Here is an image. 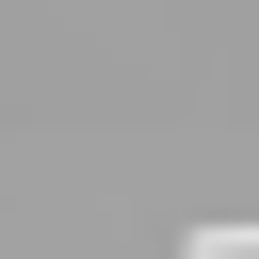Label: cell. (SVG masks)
I'll list each match as a JSON object with an SVG mask.
<instances>
[{
  "mask_svg": "<svg viewBox=\"0 0 259 259\" xmlns=\"http://www.w3.org/2000/svg\"><path fill=\"white\" fill-rule=\"evenodd\" d=\"M194 259H259V227H194Z\"/></svg>",
  "mask_w": 259,
  "mask_h": 259,
  "instance_id": "1",
  "label": "cell"
}]
</instances>
